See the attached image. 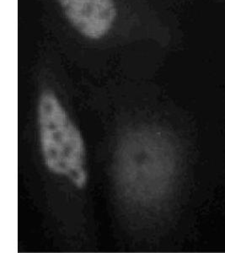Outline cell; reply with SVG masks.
Wrapping results in <instances>:
<instances>
[{
  "label": "cell",
  "instance_id": "7a4b0ae2",
  "mask_svg": "<svg viewBox=\"0 0 225 253\" xmlns=\"http://www.w3.org/2000/svg\"><path fill=\"white\" fill-rule=\"evenodd\" d=\"M40 150L46 168L78 188L88 181L84 139L54 93L46 90L38 102Z\"/></svg>",
  "mask_w": 225,
  "mask_h": 253
},
{
  "label": "cell",
  "instance_id": "6da1fadb",
  "mask_svg": "<svg viewBox=\"0 0 225 253\" xmlns=\"http://www.w3.org/2000/svg\"><path fill=\"white\" fill-rule=\"evenodd\" d=\"M173 171L170 145L159 133L136 131L120 142L115 177L126 199L140 205L155 202L168 189Z\"/></svg>",
  "mask_w": 225,
  "mask_h": 253
},
{
  "label": "cell",
  "instance_id": "3957f363",
  "mask_svg": "<svg viewBox=\"0 0 225 253\" xmlns=\"http://www.w3.org/2000/svg\"><path fill=\"white\" fill-rule=\"evenodd\" d=\"M58 1L70 23L84 38H104L115 22L116 9L113 0Z\"/></svg>",
  "mask_w": 225,
  "mask_h": 253
}]
</instances>
